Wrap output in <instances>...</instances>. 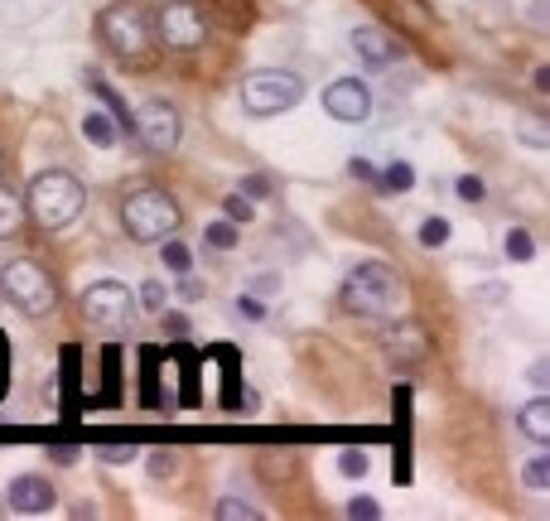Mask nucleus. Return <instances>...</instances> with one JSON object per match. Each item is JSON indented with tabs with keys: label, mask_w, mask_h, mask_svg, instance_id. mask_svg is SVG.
<instances>
[{
	"label": "nucleus",
	"mask_w": 550,
	"mask_h": 521,
	"mask_svg": "<svg viewBox=\"0 0 550 521\" xmlns=\"http://www.w3.org/2000/svg\"><path fill=\"white\" fill-rule=\"evenodd\" d=\"M97 459H102V464H131V459H136V444H102Z\"/></svg>",
	"instance_id": "7c9ffc66"
},
{
	"label": "nucleus",
	"mask_w": 550,
	"mask_h": 521,
	"mask_svg": "<svg viewBox=\"0 0 550 521\" xmlns=\"http://www.w3.org/2000/svg\"><path fill=\"white\" fill-rule=\"evenodd\" d=\"M155 34L165 39L169 49L189 54V49H203L208 20H203V10L189 5V0H169V5H160V15H155Z\"/></svg>",
	"instance_id": "0eeeda50"
},
{
	"label": "nucleus",
	"mask_w": 550,
	"mask_h": 521,
	"mask_svg": "<svg viewBox=\"0 0 550 521\" xmlns=\"http://www.w3.org/2000/svg\"><path fill=\"white\" fill-rule=\"evenodd\" d=\"M386 343V357L396 362V367H420L425 357H430V333L420 329V324H391L382 333Z\"/></svg>",
	"instance_id": "9b49d317"
},
{
	"label": "nucleus",
	"mask_w": 550,
	"mask_h": 521,
	"mask_svg": "<svg viewBox=\"0 0 550 521\" xmlns=\"http://www.w3.org/2000/svg\"><path fill=\"white\" fill-rule=\"evenodd\" d=\"M83 136L92 140L97 150H111V145H116V136H121V126L111 121L107 111H92V116H87V121H83Z\"/></svg>",
	"instance_id": "a211bd4d"
},
{
	"label": "nucleus",
	"mask_w": 550,
	"mask_h": 521,
	"mask_svg": "<svg viewBox=\"0 0 550 521\" xmlns=\"http://www.w3.org/2000/svg\"><path fill=\"white\" fill-rule=\"evenodd\" d=\"M324 111H329L333 121L358 126V121L372 116V92H367V83H358V78H338V83L324 87Z\"/></svg>",
	"instance_id": "9d476101"
},
{
	"label": "nucleus",
	"mask_w": 550,
	"mask_h": 521,
	"mask_svg": "<svg viewBox=\"0 0 550 521\" xmlns=\"http://www.w3.org/2000/svg\"><path fill=\"white\" fill-rule=\"evenodd\" d=\"M218 517H222V521H232V517L256 521V517H261V507H256V502H242V497H222V502H218Z\"/></svg>",
	"instance_id": "393cba45"
},
{
	"label": "nucleus",
	"mask_w": 550,
	"mask_h": 521,
	"mask_svg": "<svg viewBox=\"0 0 550 521\" xmlns=\"http://www.w3.org/2000/svg\"><path fill=\"white\" fill-rule=\"evenodd\" d=\"M517 425H522V435L531 439V444H541V449H546V444H550V401H546V396H536L531 406H522Z\"/></svg>",
	"instance_id": "4468645a"
},
{
	"label": "nucleus",
	"mask_w": 550,
	"mask_h": 521,
	"mask_svg": "<svg viewBox=\"0 0 550 521\" xmlns=\"http://www.w3.org/2000/svg\"><path fill=\"white\" fill-rule=\"evenodd\" d=\"M5 386H10V343L0 333V396H5Z\"/></svg>",
	"instance_id": "4c0bfd02"
},
{
	"label": "nucleus",
	"mask_w": 550,
	"mask_h": 521,
	"mask_svg": "<svg viewBox=\"0 0 550 521\" xmlns=\"http://www.w3.org/2000/svg\"><path fill=\"white\" fill-rule=\"evenodd\" d=\"M526 377H531V386H541V391H546V382H550V367H546V362H536V367H531Z\"/></svg>",
	"instance_id": "ea45409f"
},
{
	"label": "nucleus",
	"mask_w": 550,
	"mask_h": 521,
	"mask_svg": "<svg viewBox=\"0 0 550 521\" xmlns=\"http://www.w3.org/2000/svg\"><path fill=\"white\" fill-rule=\"evenodd\" d=\"M174 464H179V459H174L169 449H155V454H150V478H169Z\"/></svg>",
	"instance_id": "473e14b6"
},
{
	"label": "nucleus",
	"mask_w": 550,
	"mask_h": 521,
	"mask_svg": "<svg viewBox=\"0 0 550 521\" xmlns=\"http://www.w3.org/2000/svg\"><path fill=\"white\" fill-rule=\"evenodd\" d=\"M97 25H102V39H107L131 68H145V63H150V34H155V29L145 25V10H140V5H131V0L107 5Z\"/></svg>",
	"instance_id": "39448f33"
},
{
	"label": "nucleus",
	"mask_w": 550,
	"mask_h": 521,
	"mask_svg": "<svg viewBox=\"0 0 550 521\" xmlns=\"http://www.w3.org/2000/svg\"><path fill=\"white\" fill-rule=\"evenodd\" d=\"M92 87H97V97L107 102V116H111V121H116L121 131H136V111L121 102V92H116V87H111L107 78H97V73H92Z\"/></svg>",
	"instance_id": "dca6fc26"
},
{
	"label": "nucleus",
	"mask_w": 550,
	"mask_h": 521,
	"mask_svg": "<svg viewBox=\"0 0 550 521\" xmlns=\"http://www.w3.org/2000/svg\"><path fill=\"white\" fill-rule=\"evenodd\" d=\"M454 189H459V198H464V203H483V179H478V174H464V179H459V184H454Z\"/></svg>",
	"instance_id": "2f4dec72"
},
{
	"label": "nucleus",
	"mask_w": 550,
	"mask_h": 521,
	"mask_svg": "<svg viewBox=\"0 0 550 521\" xmlns=\"http://www.w3.org/2000/svg\"><path fill=\"white\" fill-rule=\"evenodd\" d=\"M242 193L256 203V198H266V193H271V179H266V174H247V179H242Z\"/></svg>",
	"instance_id": "72a5a7b5"
},
{
	"label": "nucleus",
	"mask_w": 550,
	"mask_h": 521,
	"mask_svg": "<svg viewBox=\"0 0 550 521\" xmlns=\"http://www.w3.org/2000/svg\"><path fill=\"white\" fill-rule=\"evenodd\" d=\"M367 464H372V459H367L362 449H343V454H338V473H343V478H362Z\"/></svg>",
	"instance_id": "c756f323"
},
{
	"label": "nucleus",
	"mask_w": 550,
	"mask_h": 521,
	"mask_svg": "<svg viewBox=\"0 0 550 521\" xmlns=\"http://www.w3.org/2000/svg\"><path fill=\"white\" fill-rule=\"evenodd\" d=\"M237 314H242V319H266V304L251 300V290H247V295L237 300Z\"/></svg>",
	"instance_id": "c9c22d12"
},
{
	"label": "nucleus",
	"mask_w": 550,
	"mask_h": 521,
	"mask_svg": "<svg viewBox=\"0 0 550 521\" xmlns=\"http://www.w3.org/2000/svg\"><path fill=\"white\" fill-rule=\"evenodd\" d=\"M526 488H531V493H546V488H550V464H546V454H536V459L526 464Z\"/></svg>",
	"instance_id": "c85d7f7f"
},
{
	"label": "nucleus",
	"mask_w": 550,
	"mask_h": 521,
	"mask_svg": "<svg viewBox=\"0 0 550 521\" xmlns=\"http://www.w3.org/2000/svg\"><path fill=\"white\" fill-rule=\"evenodd\" d=\"M0 295L15 304L20 314H29V319H44V314L58 309V285L34 261H10L0 271Z\"/></svg>",
	"instance_id": "20e7f679"
},
{
	"label": "nucleus",
	"mask_w": 550,
	"mask_h": 521,
	"mask_svg": "<svg viewBox=\"0 0 550 521\" xmlns=\"http://www.w3.org/2000/svg\"><path fill=\"white\" fill-rule=\"evenodd\" d=\"M203 247L208 251H232L237 247V222H227V218L208 222V227H203Z\"/></svg>",
	"instance_id": "412c9836"
},
{
	"label": "nucleus",
	"mask_w": 550,
	"mask_h": 521,
	"mask_svg": "<svg viewBox=\"0 0 550 521\" xmlns=\"http://www.w3.org/2000/svg\"><path fill=\"white\" fill-rule=\"evenodd\" d=\"M165 333H174V338L184 343V338H189V319H184V314H165Z\"/></svg>",
	"instance_id": "e433bc0d"
},
{
	"label": "nucleus",
	"mask_w": 550,
	"mask_h": 521,
	"mask_svg": "<svg viewBox=\"0 0 550 521\" xmlns=\"http://www.w3.org/2000/svg\"><path fill=\"white\" fill-rule=\"evenodd\" d=\"M401 295L406 290H401L396 271L382 266V261H367V266H358V271L343 280V309L362 314V319H386L401 304Z\"/></svg>",
	"instance_id": "f03ea898"
},
{
	"label": "nucleus",
	"mask_w": 550,
	"mask_h": 521,
	"mask_svg": "<svg viewBox=\"0 0 550 521\" xmlns=\"http://www.w3.org/2000/svg\"><path fill=\"white\" fill-rule=\"evenodd\" d=\"M531 87H536V97H546V68H536V73H531Z\"/></svg>",
	"instance_id": "a19ab883"
},
{
	"label": "nucleus",
	"mask_w": 550,
	"mask_h": 521,
	"mask_svg": "<svg viewBox=\"0 0 550 521\" xmlns=\"http://www.w3.org/2000/svg\"><path fill=\"white\" fill-rule=\"evenodd\" d=\"M531 256H536L531 232H526V227H512V232H507V261H531Z\"/></svg>",
	"instance_id": "5701e85b"
},
{
	"label": "nucleus",
	"mask_w": 550,
	"mask_h": 521,
	"mask_svg": "<svg viewBox=\"0 0 550 521\" xmlns=\"http://www.w3.org/2000/svg\"><path fill=\"white\" fill-rule=\"evenodd\" d=\"M348 174H353V179H367V184H377V165H367V160H353Z\"/></svg>",
	"instance_id": "58836bf2"
},
{
	"label": "nucleus",
	"mask_w": 550,
	"mask_h": 521,
	"mask_svg": "<svg viewBox=\"0 0 550 521\" xmlns=\"http://www.w3.org/2000/svg\"><path fill=\"white\" fill-rule=\"evenodd\" d=\"M155 357L160 353H145V372H140V377H145V391H140V406H145V411H160V391H155V377H160V372H155Z\"/></svg>",
	"instance_id": "b1692460"
},
{
	"label": "nucleus",
	"mask_w": 550,
	"mask_h": 521,
	"mask_svg": "<svg viewBox=\"0 0 550 521\" xmlns=\"http://www.w3.org/2000/svg\"><path fill=\"white\" fill-rule=\"evenodd\" d=\"M131 309H136V295H131L121 280H97V285H87L83 314L97 324V329L121 333L126 324H131Z\"/></svg>",
	"instance_id": "6e6552de"
},
{
	"label": "nucleus",
	"mask_w": 550,
	"mask_h": 521,
	"mask_svg": "<svg viewBox=\"0 0 550 521\" xmlns=\"http://www.w3.org/2000/svg\"><path fill=\"white\" fill-rule=\"evenodd\" d=\"M304 97V78L300 73H285V68H261L242 83V107L251 116H275V111H290Z\"/></svg>",
	"instance_id": "423d86ee"
},
{
	"label": "nucleus",
	"mask_w": 550,
	"mask_h": 521,
	"mask_svg": "<svg viewBox=\"0 0 550 521\" xmlns=\"http://www.w3.org/2000/svg\"><path fill=\"white\" fill-rule=\"evenodd\" d=\"M78 343H68L63 348V372H58V382H63V391H68V401H63V420H78L83 415V401H78Z\"/></svg>",
	"instance_id": "2eb2a0df"
},
{
	"label": "nucleus",
	"mask_w": 550,
	"mask_h": 521,
	"mask_svg": "<svg viewBox=\"0 0 550 521\" xmlns=\"http://www.w3.org/2000/svg\"><path fill=\"white\" fill-rule=\"evenodd\" d=\"M136 131L150 150H174L179 136H184V121H179V111L169 107V102H145L136 111Z\"/></svg>",
	"instance_id": "1a4fd4ad"
},
{
	"label": "nucleus",
	"mask_w": 550,
	"mask_h": 521,
	"mask_svg": "<svg viewBox=\"0 0 550 521\" xmlns=\"http://www.w3.org/2000/svg\"><path fill=\"white\" fill-rule=\"evenodd\" d=\"M353 49H358V58L367 63V68H391V63L401 58V44H396L391 34H382L377 25L353 29Z\"/></svg>",
	"instance_id": "ddd939ff"
},
{
	"label": "nucleus",
	"mask_w": 550,
	"mask_h": 521,
	"mask_svg": "<svg viewBox=\"0 0 550 521\" xmlns=\"http://www.w3.org/2000/svg\"><path fill=\"white\" fill-rule=\"evenodd\" d=\"M20 222H25L20 198H15L10 189H0V242H5V237H15V232H20Z\"/></svg>",
	"instance_id": "aec40b11"
},
{
	"label": "nucleus",
	"mask_w": 550,
	"mask_h": 521,
	"mask_svg": "<svg viewBox=\"0 0 550 521\" xmlns=\"http://www.w3.org/2000/svg\"><path fill=\"white\" fill-rule=\"evenodd\" d=\"M449 242V218H425L420 222V247H444Z\"/></svg>",
	"instance_id": "a878e982"
},
{
	"label": "nucleus",
	"mask_w": 550,
	"mask_h": 521,
	"mask_svg": "<svg viewBox=\"0 0 550 521\" xmlns=\"http://www.w3.org/2000/svg\"><path fill=\"white\" fill-rule=\"evenodd\" d=\"M165 300H169V290L160 285V280H145V285H140V309H150V314H165Z\"/></svg>",
	"instance_id": "bb28decb"
},
{
	"label": "nucleus",
	"mask_w": 550,
	"mask_h": 521,
	"mask_svg": "<svg viewBox=\"0 0 550 521\" xmlns=\"http://www.w3.org/2000/svg\"><path fill=\"white\" fill-rule=\"evenodd\" d=\"M222 218L227 222H251V198L247 193H227V198H222Z\"/></svg>",
	"instance_id": "cd10ccee"
},
{
	"label": "nucleus",
	"mask_w": 550,
	"mask_h": 521,
	"mask_svg": "<svg viewBox=\"0 0 550 521\" xmlns=\"http://www.w3.org/2000/svg\"><path fill=\"white\" fill-rule=\"evenodd\" d=\"M121 222L136 242H165L169 232L179 227V203L165 189H136L121 203Z\"/></svg>",
	"instance_id": "7ed1b4c3"
},
{
	"label": "nucleus",
	"mask_w": 550,
	"mask_h": 521,
	"mask_svg": "<svg viewBox=\"0 0 550 521\" xmlns=\"http://www.w3.org/2000/svg\"><path fill=\"white\" fill-rule=\"evenodd\" d=\"M83 203H87V193L68 169H44V174H34V184H29V193H25V213L39 222V227H49V232L68 227V222L83 213Z\"/></svg>",
	"instance_id": "f257e3e1"
},
{
	"label": "nucleus",
	"mask_w": 550,
	"mask_h": 521,
	"mask_svg": "<svg viewBox=\"0 0 550 521\" xmlns=\"http://www.w3.org/2000/svg\"><path fill=\"white\" fill-rule=\"evenodd\" d=\"M5 497H10V512H20V517H29V512H49V507H54V483H49L44 473H20Z\"/></svg>",
	"instance_id": "f8f14e48"
},
{
	"label": "nucleus",
	"mask_w": 550,
	"mask_h": 521,
	"mask_svg": "<svg viewBox=\"0 0 550 521\" xmlns=\"http://www.w3.org/2000/svg\"><path fill=\"white\" fill-rule=\"evenodd\" d=\"M213 20H227V29H247L251 25V0H203Z\"/></svg>",
	"instance_id": "f3484780"
},
{
	"label": "nucleus",
	"mask_w": 550,
	"mask_h": 521,
	"mask_svg": "<svg viewBox=\"0 0 550 521\" xmlns=\"http://www.w3.org/2000/svg\"><path fill=\"white\" fill-rule=\"evenodd\" d=\"M377 189H382V193H411L415 189V169L406 165V160L377 169Z\"/></svg>",
	"instance_id": "6ab92c4d"
},
{
	"label": "nucleus",
	"mask_w": 550,
	"mask_h": 521,
	"mask_svg": "<svg viewBox=\"0 0 550 521\" xmlns=\"http://www.w3.org/2000/svg\"><path fill=\"white\" fill-rule=\"evenodd\" d=\"M377 512H382V507H377V497H353V502H348V517H377Z\"/></svg>",
	"instance_id": "f704fd0d"
},
{
	"label": "nucleus",
	"mask_w": 550,
	"mask_h": 521,
	"mask_svg": "<svg viewBox=\"0 0 550 521\" xmlns=\"http://www.w3.org/2000/svg\"><path fill=\"white\" fill-rule=\"evenodd\" d=\"M160 261H165L174 275H189V266H193V251L184 247V242H165L160 247Z\"/></svg>",
	"instance_id": "4be33fe9"
}]
</instances>
